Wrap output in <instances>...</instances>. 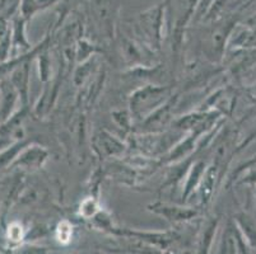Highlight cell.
Wrapping results in <instances>:
<instances>
[{
  "instance_id": "1",
  "label": "cell",
  "mask_w": 256,
  "mask_h": 254,
  "mask_svg": "<svg viewBox=\"0 0 256 254\" xmlns=\"http://www.w3.org/2000/svg\"><path fill=\"white\" fill-rule=\"evenodd\" d=\"M174 95V88L164 84H146L129 95V112L134 125L140 123Z\"/></svg>"
},
{
  "instance_id": "2",
  "label": "cell",
  "mask_w": 256,
  "mask_h": 254,
  "mask_svg": "<svg viewBox=\"0 0 256 254\" xmlns=\"http://www.w3.org/2000/svg\"><path fill=\"white\" fill-rule=\"evenodd\" d=\"M164 9L166 4H160L156 8L140 14V27L150 50L160 51L164 38Z\"/></svg>"
},
{
  "instance_id": "3",
  "label": "cell",
  "mask_w": 256,
  "mask_h": 254,
  "mask_svg": "<svg viewBox=\"0 0 256 254\" xmlns=\"http://www.w3.org/2000/svg\"><path fill=\"white\" fill-rule=\"evenodd\" d=\"M146 210L154 215L164 218V220L168 221L170 224L178 227L182 224H188L198 219L202 214L200 207L185 206V205H176L168 204V202H153L146 206Z\"/></svg>"
},
{
  "instance_id": "4",
  "label": "cell",
  "mask_w": 256,
  "mask_h": 254,
  "mask_svg": "<svg viewBox=\"0 0 256 254\" xmlns=\"http://www.w3.org/2000/svg\"><path fill=\"white\" fill-rule=\"evenodd\" d=\"M250 248L240 233L234 219L226 223L216 254H248Z\"/></svg>"
},
{
  "instance_id": "5",
  "label": "cell",
  "mask_w": 256,
  "mask_h": 254,
  "mask_svg": "<svg viewBox=\"0 0 256 254\" xmlns=\"http://www.w3.org/2000/svg\"><path fill=\"white\" fill-rule=\"evenodd\" d=\"M92 145L101 158H122L128 150L126 144L107 130H101L93 136Z\"/></svg>"
},
{
  "instance_id": "6",
  "label": "cell",
  "mask_w": 256,
  "mask_h": 254,
  "mask_svg": "<svg viewBox=\"0 0 256 254\" xmlns=\"http://www.w3.org/2000/svg\"><path fill=\"white\" fill-rule=\"evenodd\" d=\"M32 59L36 57H31L23 61L20 66L16 67L12 74L10 83L13 84V87L17 90L18 95L20 98L23 107H28V99H30V74H31V61Z\"/></svg>"
},
{
  "instance_id": "7",
  "label": "cell",
  "mask_w": 256,
  "mask_h": 254,
  "mask_svg": "<svg viewBox=\"0 0 256 254\" xmlns=\"http://www.w3.org/2000/svg\"><path fill=\"white\" fill-rule=\"evenodd\" d=\"M220 216H210V218L204 221L199 235L196 237L198 239L195 254H210L214 239H216V235H217L218 229H220Z\"/></svg>"
},
{
  "instance_id": "8",
  "label": "cell",
  "mask_w": 256,
  "mask_h": 254,
  "mask_svg": "<svg viewBox=\"0 0 256 254\" xmlns=\"http://www.w3.org/2000/svg\"><path fill=\"white\" fill-rule=\"evenodd\" d=\"M206 167H208V163L204 159H196L192 162L182 183V195H181L182 204H186L192 196V193L198 191L200 182H202L204 173H206Z\"/></svg>"
},
{
  "instance_id": "9",
  "label": "cell",
  "mask_w": 256,
  "mask_h": 254,
  "mask_svg": "<svg viewBox=\"0 0 256 254\" xmlns=\"http://www.w3.org/2000/svg\"><path fill=\"white\" fill-rule=\"evenodd\" d=\"M48 151L38 145H27L22 154H18L14 159V165H22L28 169H38L48 160Z\"/></svg>"
},
{
  "instance_id": "10",
  "label": "cell",
  "mask_w": 256,
  "mask_h": 254,
  "mask_svg": "<svg viewBox=\"0 0 256 254\" xmlns=\"http://www.w3.org/2000/svg\"><path fill=\"white\" fill-rule=\"evenodd\" d=\"M234 220L250 251H256V218L245 211H240L234 216Z\"/></svg>"
},
{
  "instance_id": "11",
  "label": "cell",
  "mask_w": 256,
  "mask_h": 254,
  "mask_svg": "<svg viewBox=\"0 0 256 254\" xmlns=\"http://www.w3.org/2000/svg\"><path fill=\"white\" fill-rule=\"evenodd\" d=\"M0 89H2V108H0V122L8 120L12 116V112L14 109L16 103H17L18 95L17 90L13 87L10 80H3L0 84Z\"/></svg>"
},
{
  "instance_id": "12",
  "label": "cell",
  "mask_w": 256,
  "mask_h": 254,
  "mask_svg": "<svg viewBox=\"0 0 256 254\" xmlns=\"http://www.w3.org/2000/svg\"><path fill=\"white\" fill-rule=\"evenodd\" d=\"M37 66H38V75L40 80L44 84L50 83L52 79V69H51V59L48 56V47L44 48L42 51H40L36 56Z\"/></svg>"
},
{
  "instance_id": "13",
  "label": "cell",
  "mask_w": 256,
  "mask_h": 254,
  "mask_svg": "<svg viewBox=\"0 0 256 254\" xmlns=\"http://www.w3.org/2000/svg\"><path fill=\"white\" fill-rule=\"evenodd\" d=\"M24 18H20L16 22V31H14V38H13V48H23L24 51L30 52L32 50V45H30V42L27 41L24 34Z\"/></svg>"
},
{
  "instance_id": "14",
  "label": "cell",
  "mask_w": 256,
  "mask_h": 254,
  "mask_svg": "<svg viewBox=\"0 0 256 254\" xmlns=\"http://www.w3.org/2000/svg\"><path fill=\"white\" fill-rule=\"evenodd\" d=\"M252 167H256V155L255 157L250 158V159H248L246 162H244V163H241V164L237 165L234 171L228 174L227 178H226V182H224L226 190H230V188H231L232 186L236 183V181L238 179V177L241 176L244 172L248 171V169H250V168H252Z\"/></svg>"
},
{
  "instance_id": "15",
  "label": "cell",
  "mask_w": 256,
  "mask_h": 254,
  "mask_svg": "<svg viewBox=\"0 0 256 254\" xmlns=\"http://www.w3.org/2000/svg\"><path fill=\"white\" fill-rule=\"evenodd\" d=\"M100 210H101V207H100L97 199L90 196V197L83 200L80 206H79V215L86 220H92Z\"/></svg>"
},
{
  "instance_id": "16",
  "label": "cell",
  "mask_w": 256,
  "mask_h": 254,
  "mask_svg": "<svg viewBox=\"0 0 256 254\" xmlns=\"http://www.w3.org/2000/svg\"><path fill=\"white\" fill-rule=\"evenodd\" d=\"M94 52H97V47L92 43H90L86 39H79L76 42V62L82 64V62L87 61V60L90 59V56Z\"/></svg>"
},
{
  "instance_id": "17",
  "label": "cell",
  "mask_w": 256,
  "mask_h": 254,
  "mask_svg": "<svg viewBox=\"0 0 256 254\" xmlns=\"http://www.w3.org/2000/svg\"><path fill=\"white\" fill-rule=\"evenodd\" d=\"M55 235H56V239L59 243L68 244L72 241V237H73V227H72V224L66 220H62V223L58 224Z\"/></svg>"
},
{
  "instance_id": "18",
  "label": "cell",
  "mask_w": 256,
  "mask_h": 254,
  "mask_svg": "<svg viewBox=\"0 0 256 254\" xmlns=\"http://www.w3.org/2000/svg\"><path fill=\"white\" fill-rule=\"evenodd\" d=\"M112 118L115 120L116 125L124 130L125 132L132 131L134 127V121H132V115L129 111H118L112 113Z\"/></svg>"
},
{
  "instance_id": "19",
  "label": "cell",
  "mask_w": 256,
  "mask_h": 254,
  "mask_svg": "<svg viewBox=\"0 0 256 254\" xmlns=\"http://www.w3.org/2000/svg\"><path fill=\"white\" fill-rule=\"evenodd\" d=\"M231 0H214L212 6L209 8L208 13L206 14V17L203 18V20L208 22V20H216L218 17H220V14L222 13L223 9L230 4Z\"/></svg>"
},
{
  "instance_id": "20",
  "label": "cell",
  "mask_w": 256,
  "mask_h": 254,
  "mask_svg": "<svg viewBox=\"0 0 256 254\" xmlns=\"http://www.w3.org/2000/svg\"><path fill=\"white\" fill-rule=\"evenodd\" d=\"M234 186H248V187H256V167L250 168L248 171H245L241 176L238 177V179L236 181Z\"/></svg>"
},
{
  "instance_id": "21",
  "label": "cell",
  "mask_w": 256,
  "mask_h": 254,
  "mask_svg": "<svg viewBox=\"0 0 256 254\" xmlns=\"http://www.w3.org/2000/svg\"><path fill=\"white\" fill-rule=\"evenodd\" d=\"M242 92L245 93L248 99H250L254 104H256V81L250 84V85H246V87L242 89Z\"/></svg>"
},
{
  "instance_id": "22",
  "label": "cell",
  "mask_w": 256,
  "mask_h": 254,
  "mask_svg": "<svg viewBox=\"0 0 256 254\" xmlns=\"http://www.w3.org/2000/svg\"><path fill=\"white\" fill-rule=\"evenodd\" d=\"M22 227H20V224H13L9 229V235H10V239L13 241H18V239H22L23 234H22Z\"/></svg>"
},
{
  "instance_id": "23",
  "label": "cell",
  "mask_w": 256,
  "mask_h": 254,
  "mask_svg": "<svg viewBox=\"0 0 256 254\" xmlns=\"http://www.w3.org/2000/svg\"><path fill=\"white\" fill-rule=\"evenodd\" d=\"M166 254H178V253L176 251H174V249H170V251L166 252Z\"/></svg>"
}]
</instances>
